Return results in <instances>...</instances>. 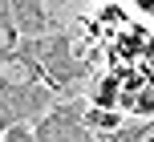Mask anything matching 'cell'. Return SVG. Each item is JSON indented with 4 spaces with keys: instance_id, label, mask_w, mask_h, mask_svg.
<instances>
[{
    "instance_id": "cell-2",
    "label": "cell",
    "mask_w": 154,
    "mask_h": 142,
    "mask_svg": "<svg viewBox=\"0 0 154 142\" xmlns=\"http://www.w3.org/2000/svg\"><path fill=\"white\" fill-rule=\"evenodd\" d=\"M57 97H65V94H61V89H45L41 81H24V85L0 81V126L41 118L49 106H57Z\"/></svg>"
},
{
    "instance_id": "cell-6",
    "label": "cell",
    "mask_w": 154,
    "mask_h": 142,
    "mask_svg": "<svg viewBox=\"0 0 154 142\" xmlns=\"http://www.w3.org/2000/svg\"><path fill=\"white\" fill-rule=\"evenodd\" d=\"M109 138L114 142H154V122H134L126 130H114Z\"/></svg>"
},
{
    "instance_id": "cell-5",
    "label": "cell",
    "mask_w": 154,
    "mask_h": 142,
    "mask_svg": "<svg viewBox=\"0 0 154 142\" xmlns=\"http://www.w3.org/2000/svg\"><path fill=\"white\" fill-rule=\"evenodd\" d=\"M118 114L114 110H106V106H89V110H85V126H93V130H106V134H114L118 130Z\"/></svg>"
},
{
    "instance_id": "cell-3",
    "label": "cell",
    "mask_w": 154,
    "mask_h": 142,
    "mask_svg": "<svg viewBox=\"0 0 154 142\" xmlns=\"http://www.w3.org/2000/svg\"><path fill=\"white\" fill-rule=\"evenodd\" d=\"M32 134H37V142H89L85 110L77 102H57L41 114V126Z\"/></svg>"
},
{
    "instance_id": "cell-8",
    "label": "cell",
    "mask_w": 154,
    "mask_h": 142,
    "mask_svg": "<svg viewBox=\"0 0 154 142\" xmlns=\"http://www.w3.org/2000/svg\"><path fill=\"white\" fill-rule=\"evenodd\" d=\"M4 142H37V134L24 122H12V126H4Z\"/></svg>"
},
{
    "instance_id": "cell-9",
    "label": "cell",
    "mask_w": 154,
    "mask_h": 142,
    "mask_svg": "<svg viewBox=\"0 0 154 142\" xmlns=\"http://www.w3.org/2000/svg\"><path fill=\"white\" fill-rule=\"evenodd\" d=\"M114 97H118V81H114V77H106V81L97 85V94H93V106H109Z\"/></svg>"
},
{
    "instance_id": "cell-11",
    "label": "cell",
    "mask_w": 154,
    "mask_h": 142,
    "mask_svg": "<svg viewBox=\"0 0 154 142\" xmlns=\"http://www.w3.org/2000/svg\"><path fill=\"white\" fill-rule=\"evenodd\" d=\"M101 142H114V138H101Z\"/></svg>"
},
{
    "instance_id": "cell-7",
    "label": "cell",
    "mask_w": 154,
    "mask_h": 142,
    "mask_svg": "<svg viewBox=\"0 0 154 142\" xmlns=\"http://www.w3.org/2000/svg\"><path fill=\"white\" fill-rule=\"evenodd\" d=\"M0 45L12 49V4L0 0Z\"/></svg>"
},
{
    "instance_id": "cell-10",
    "label": "cell",
    "mask_w": 154,
    "mask_h": 142,
    "mask_svg": "<svg viewBox=\"0 0 154 142\" xmlns=\"http://www.w3.org/2000/svg\"><path fill=\"white\" fill-rule=\"evenodd\" d=\"M130 106L142 110V114H150L154 110V89H146V94H130Z\"/></svg>"
},
{
    "instance_id": "cell-4",
    "label": "cell",
    "mask_w": 154,
    "mask_h": 142,
    "mask_svg": "<svg viewBox=\"0 0 154 142\" xmlns=\"http://www.w3.org/2000/svg\"><path fill=\"white\" fill-rule=\"evenodd\" d=\"M8 4H12V24L24 37H41V32L53 29V20L45 12V0H8Z\"/></svg>"
},
{
    "instance_id": "cell-12",
    "label": "cell",
    "mask_w": 154,
    "mask_h": 142,
    "mask_svg": "<svg viewBox=\"0 0 154 142\" xmlns=\"http://www.w3.org/2000/svg\"><path fill=\"white\" fill-rule=\"evenodd\" d=\"M0 142H4V138H0Z\"/></svg>"
},
{
    "instance_id": "cell-1",
    "label": "cell",
    "mask_w": 154,
    "mask_h": 142,
    "mask_svg": "<svg viewBox=\"0 0 154 142\" xmlns=\"http://www.w3.org/2000/svg\"><path fill=\"white\" fill-rule=\"evenodd\" d=\"M20 53H24V57H32V61H37V69L45 73L49 81L65 85V89H61L65 97L73 94L69 85H77V81L85 77V65L77 61V53H73V41L65 37V32H41V37H24Z\"/></svg>"
}]
</instances>
